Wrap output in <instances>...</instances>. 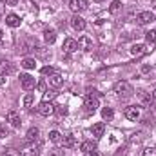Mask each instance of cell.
<instances>
[{"label": "cell", "instance_id": "cell-30", "mask_svg": "<svg viewBox=\"0 0 156 156\" xmlns=\"http://www.w3.org/2000/svg\"><path fill=\"white\" fill-rule=\"evenodd\" d=\"M55 113H56L58 116H66V115H67V107H66V105H55Z\"/></svg>", "mask_w": 156, "mask_h": 156}, {"label": "cell", "instance_id": "cell-18", "mask_svg": "<svg viewBox=\"0 0 156 156\" xmlns=\"http://www.w3.org/2000/svg\"><path fill=\"white\" fill-rule=\"evenodd\" d=\"M104 133H105V125H104L102 122H98V123L93 125V136H94V138H102Z\"/></svg>", "mask_w": 156, "mask_h": 156}, {"label": "cell", "instance_id": "cell-42", "mask_svg": "<svg viewBox=\"0 0 156 156\" xmlns=\"http://www.w3.org/2000/svg\"><path fill=\"white\" fill-rule=\"evenodd\" d=\"M85 156H98V153H96V151H93V153H85Z\"/></svg>", "mask_w": 156, "mask_h": 156}, {"label": "cell", "instance_id": "cell-20", "mask_svg": "<svg viewBox=\"0 0 156 156\" xmlns=\"http://www.w3.org/2000/svg\"><path fill=\"white\" fill-rule=\"evenodd\" d=\"M80 151L85 154V153H93V151H96V144H93V142H82V145H80Z\"/></svg>", "mask_w": 156, "mask_h": 156}, {"label": "cell", "instance_id": "cell-10", "mask_svg": "<svg viewBox=\"0 0 156 156\" xmlns=\"http://www.w3.org/2000/svg\"><path fill=\"white\" fill-rule=\"evenodd\" d=\"M35 47H37V42H33V40H22L20 44H18V51L20 53H29V51H35Z\"/></svg>", "mask_w": 156, "mask_h": 156}, {"label": "cell", "instance_id": "cell-9", "mask_svg": "<svg viewBox=\"0 0 156 156\" xmlns=\"http://www.w3.org/2000/svg\"><path fill=\"white\" fill-rule=\"evenodd\" d=\"M138 100H140L142 105L151 107V104L154 102V94H153V93H147V91H142V93L138 94Z\"/></svg>", "mask_w": 156, "mask_h": 156}, {"label": "cell", "instance_id": "cell-25", "mask_svg": "<svg viewBox=\"0 0 156 156\" xmlns=\"http://www.w3.org/2000/svg\"><path fill=\"white\" fill-rule=\"evenodd\" d=\"M122 7H123L122 2H120V0H115V2H111V5H109V13H111V15H116V13L122 11Z\"/></svg>", "mask_w": 156, "mask_h": 156}, {"label": "cell", "instance_id": "cell-36", "mask_svg": "<svg viewBox=\"0 0 156 156\" xmlns=\"http://www.w3.org/2000/svg\"><path fill=\"white\" fill-rule=\"evenodd\" d=\"M37 89H38L40 93H45V91H47V83H45L44 80H40L38 83H37Z\"/></svg>", "mask_w": 156, "mask_h": 156}, {"label": "cell", "instance_id": "cell-24", "mask_svg": "<svg viewBox=\"0 0 156 156\" xmlns=\"http://www.w3.org/2000/svg\"><path fill=\"white\" fill-rule=\"evenodd\" d=\"M20 156H40V149L38 147H27V149H24L22 153H20Z\"/></svg>", "mask_w": 156, "mask_h": 156}, {"label": "cell", "instance_id": "cell-26", "mask_svg": "<svg viewBox=\"0 0 156 156\" xmlns=\"http://www.w3.org/2000/svg\"><path fill=\"white\" fill-rule=\"evenodd\" d=\"M49 140L53 142V144H62V140H64V136L58 133V131H51L49 133Z\"/></svg>", "mask_w": 156, "mask_h": 156}, {"label": "cell", "instance_id": "cell-19", "mask_svg": "<svg viewBox=\"0 0 156 156\" xmlns=\"http://www.w3.org/2000/svg\"><path fill=\"white\" fill-rule=\"evenodd\" d=\"M44 40H45V44H55L56 42V31L55 29H45L44 31Z\"/></svg>", "mask_w": 156, "mask_h": 156}, {"label": "cell", "instance_id": "cell-41", "mask_svg": "<svg viewBox=\"0 0 156 156\" xmlns=\"http://www.w3.org/2000/svg\"><path fill=\"white\" fill-rule=\"evenodd\" d=\"M51 156H60V153H58V149H53V153H51Z\"/></svg>", "mask_w": 156, "mask_h": 156}, {"label": "cell", "instance_id": "cell-40", "mask_svg": "<svg viewBox=\"0 0 156 156\" xmlns=\"http://www.w3.org/2000/svg\"><path fill=\"white\" fill-rule=\"evenodd\" d=\"M0 85H5V78H4V75H0Z\"/></svg>", "mask_w": 156, "mask_h": 156}, {"label": "cell", "instance_id": "cell-38", "mask_svg": "<svg viewBox=\"0 0 156 156\" xmlns=\"http://www.w3.org/2000/svg\"><path fill=\"white\" fill-rule=\"evenodd\" d=\"M149 71H151V66H147V64H145V66H142V73H144V75H145V73H149Z\"/></svg>", "mask_w": 156, "mask_h": 156}, {"label": "cell", "instance_id": "cell-28", "mask_svg": "<svg viewBox=\"0 0 156 156\" xmlns=\"http://www.w3.org/2000/svg\"><path fill=\"white\" fill-rule=\"evenodd\" d=\"M33 102H35V94H33V93H27V94L24 96V100H22L24 107H31V105H33Z\"/></svg>", "mask_w": 156, "mask_h": 156}, {"label": "cell", "instance_id": "cell-48", "mask_svg": "<svg viewBox=\"0 0 156 156\" xmlns=\"http://www.w3.org/2000/svg\"><path fill=\"white\" fill-rule=\"evenodd\" d=\"M154 22H156V18H154Z\"/></svg>", "mask_w": 156, "mask_h": 156}, {"label": "cell", "instance_id": "cell-2", "mask_svg": "<svg viewBox=\"0 0 156 156\" xmlns=\"http://www.w3.org/2000/svg\"><path fill=\"white\" fill-rule=\"evenodd\" d=\"M37 113L42 115V116H51L55 113V105L51 102H40L38 107H37Z\"/></svg>", "mask_w": 156, "mask_h": 156}, {"label": "cell", "instance_id": "cell-1", "mask_svg": "<svg viewBox=\"0 0 156 156\" xmlns=\"http://www.w3.org/2000/svg\"><path fill=\"white\" fill-rule=\"evenodd\" d=\"M115 93L120 98H131L133 93H134V89H133V85L127 80H118L116 83H115Z\"/></svg>", "mask_w": 156, "mask_h": 156}, {"label": "cell", "instance_id": "cell-27", "mask_svg": "<svg viewBox=\"0 0 156 156\" xmlns=\"http://www.w3.org/2000/svg\"><path fill=\"white\" fill-rule=\"evenodd\" d=\"M145 40H147V44H149V45H154V44H156V29L147 31V33H145Z\"/></svg>", "mask_w": 156, "mask_h": 156}, {"label": "cell", "instance_id": "cell-45", "mask_svg": "<svg viewBox=\"0 0 156 156\" xmlns=\"http://www.w3.org/2000/svg\"><path fill=\"white\" fill-rule=\"evenodd\" d=\"M94 2H107V0H94Z\"/></svg>", "mask_w": 156, "mask_h": 156}, {"label": "cell", "instance_id": "cell-23", "mask_svg": "<svg viewBox=\"0 0 156 156\" xmlns=\"http://www.w3.org/2000/svg\"><path fill=\"white\" fill-rule=\"evenodd\" d=\"M20 66H22L24 69H27V71H31V69H35V67H37V60H35V58H24Z\"/></svg>", "mask_w": 156, "mask_h": 156}, {"label": "cell", "instance_id": "cell-35", "mask_svg": "<svg viewBox=\"0 0 156 156\" xmlns=\"http://www.w3.org/2000/svg\"><path fill=\"white\" fill-rule=\"evenodd\" d=\"M142 156H156V147H147V149H144V154Z\"/></svg>", "mask_w": 156, "mask_h": 156}, {"label": "cell", "instance_id": "cell-16", "mask_svg": "<svg viewBox=\"0 0 156 156\" xmlns=\"http://www.w3.org/2000/svg\"><path fill=\"white\" fill-rule=\"evenodd\" d=\"M15 71V67H13V64L9 62V60H0V75H11Z\"/></svg>", "mask_w": 156, "mask_h": 156}, {"label": "cell", "instance_id": "cell-13", "mask_svg": "<svg viewBox=\"0 0 156 156\" xmlns=\"http://www.w3.org/2000/svg\"><path fill=\"white\" fill-rule=\"evenodd\" d=\"M20 22H22V20H20V16H18V15H15V13L5 15V24H7L9 27H13V29H15V27H20Z\"/></svg>", "mask_w": 156, "mask_h": 156}, {"label": "cell", "instance_id": "cell-34", "mask_svg": "<svg viewBox=\"0 0 156 156\" xmlns=\"http://www.w3.org/2000/svg\"><path fill=\"white\" fill-rule=\"evenodd\" d=\"M4 156H20V153H18L15 147H9V149L4 151Z\"/></svg>", "mask_w": 156, "mask_h": 156}, {"label": "cell", "instance_id": "cell-5", "mask_svg": "<svg viewBox=\"0 0 156 156\" xmlns=\"http://www.w3.org/2000/svg\"><path fill=\"white\" fill-rule=\"evenodd\" d=\"M136 20H138V24H140V26H147V24L154 22V15H153L151 11H142V13H138Z\"/></svg>", "mask_w": 156, "mask_h": 156}, {"label": "cell", "instance_id": "cell-12", "mask_svg": "<svg viewBox=\"0 0 156 156\" xmlns=\"http://www.w3.org/2000/svg\"><path fill=\"white\" fill-rule=\"evenodd\" d=\"M71 26H73V29H76V31H83L85 29V20L80 16V15H73L71 16Z\"/></svg>", "mask_w": 156, "mask_h": 156}, {"label": "cell", "instance_id": "cell-33", "mask_svg": "<svg viewBox=\"0 0 156 156\" xmlns=\"http://www.w3.org/2000/svg\"><path fill=\"white\" fill-rule=\"evenodd\" d=\"M55 73H56V71H55V67H51V66H45V67H42V75H45V76H47V75L51 76V75H55Z\"/></svg>", "mask_w": 156, "mask_h": 156}, {"label": "cell", "instance_id": "cell-8", "mask_svg": "<svg viewBox=\"0 0 156 156\" xmlns=\"http://www.w3.org/2000/svg\"><path fill=\"white\" fill-rule=\"evenodd\" d=\"M69 7L75 13H82V11H85L89 7V4H87V0H71L69 2Z\"/></svg>", "mask_w": 156, "mask_h": 156}, {"label": "cell", "instance_id": "cell-39", "mask_svg": "<svg viewBox=\"0 0 156 156\" xmlns=\"http://www.w3.org/2000/svg\"><path fill=\"white\" fill-rule=\"evenodd\" d=\"M16 2H18V0H5L7 5H16Z\"/></svg>", "mask_w": 156, "mask_h": 156}, {"label": "cell", "instance_id": "cell-14", "mask_svg": "<svg viewBox=\"0 0 156 156\" xmlns=\"http://www.w3.org/2000/svg\"><path fill=\"white\" fill-rule=\"evenodd\" d=\"M62 49H64V53H75L78 49V42L73 38H66L64 40V45H62Z\"/></svg>", "mask_w": 156, "mask_h": 156}, {"label": "cell", "instance_id": "cell-6", "mask_svg": "<svg viewBox=\"0 0 156 156\" xmlns=\"http://www.w3.org/2000/svg\"><path fill=\"white\" fill-rule=\"evenodd\" d=\"M20 83H22V87L26 91H31V89L37 87V82H35V78L31 75H20Z\"/></svg>", "mask_w": 156, "mask_h": 156}, {"label": "cell", "instance_id": "cell-11", "mask_svg": "<svg viewBox=\"0 0 156 156\" xmlns=\"http://www.w3.org/2000/svg\"><path fill=\"white\" fill-rule=\"evenodd\" d=\"M5 122H9V125L11 127H20V115L16 113V111H9L7 115H5Z\"/></svg>", "mask_w": 156, "mask_h": 156}, {"label": "cell", "instance_id": "cell-21", "mask_svg": "<svg viewBox=\"0 0 156 156\" xmlns=\"http://www.w3.org/2000/svg\"><path fill=\"white\" fill-rule=\"evenodd\" d=\"M62 145H64L66 149H71V147H75V145H76V140H75V136H73V134H67V136H64V140H62Z\"/></svg>", "mask_w": 156, "mask_h": 156}, {"label": "cell", "instance_id": "cell-29", "mask_svg": "<svg viewBox=\"0 0 156 156\" xmlns=\"http://www.w3.org/2000/svg\"><path fill=\"white\" fill-rule=\"evenodd\" d=\"M113 116H115V111H113L111 107H104V109H102V118H104V120L109 122V120H113Z\"/></svg>", "mask_w": 156, "mask_h": 156}, {"label": "cell", "instance_id": "cell-37", "mask_svg": "<svg viewBox=\"0 0 156 156\" xmlns=\"http://www.w3.org/2000/svg\"><path fill=\"white\" fill-rule=\"evenodd\" d=\"M85 96H98V91H96V89H91V87H87V91H85Z\"/></svg>", "mask_w": 156, "mask_h": 156}, {"label": "cell", "instance_id": "cell-15", "mask_svg": "<svg viewBox=\"0 0 156 156\" xmlns=\"http://www.w3.org/2000/svg\"><path fill=\"white\" fill-rule=\"evenodd\" d=\"M78 49H82V51H91V49H93V40L89 38V37H80V40H78Z\"/></svg>", "mask_w": 156, "mask_h": 156}, {"label": "cell", "instance_id": "cell-32", "mask_svg": "<svg viewBox=\"0 0 156 156\" xmlns=\"http://www.w3.org/2000/svg\"><path fill=\"white\" fill-rule=\"evenodd\" d=\"M55 96H56V91H45V93H44V100H42V102H51Z\"/></svg>", "mask_w": 156, "mask_h": 156}, {"label": "cell", "instance_id": "cell-47", "mask_svg": "<svg viewBox=\"0 0 156 156\" xmlns=\"http://www.w3.org/2000/svg\"><path fill=\"white\" fill-rule=\"evenodd\" d=\"M0 47H2V44H0Z\"/></svg>", "mask_w": 156, "mask_h": 156}, {"label": "cell", "instance_id": "cell-17", "mask_svg": "<svg viewBox=\"0 0 156 156\" xmlns=\"http://www.w3.org/2000/svg\"><path fill=\"white\" fill-rule=\"evenodd\" d=\"M62 83H64V76H62L60 73H55V75L49 76V85H51V87L58 89V87H62Z\"/></svg>", "mask_w": 156, "mask_h": 156}, {"label": "cell", "instance_id": "cell-43", "mask_svg": "<svg viewBox=\"0 0 156 156\" xmlns=\"http://www.w3.org/2000/svg\"><path fill=\"white\" fill-rule=\"evenodd\" d=\"M4 5H5V4H4V2H0V15L4 13Z\"/></svg>", "mask_w": 156, "mask_h": 156}, {"label": "cell", "instance_id": "cell-22", "mask_svg": "<svg viewBox=\"0 0 156 156\" xmlns=\"http://www.w3.org/2000/svg\"><path fill=\"white\" fill-rule=\"evenodd\" d=\"M26 136H27V140H29V142H37V140H38V136H40V129H38V127H31V129L27 131V134H26Z\"/></svg>", "mask_w": 156, "mask_h": 156}, {"label": "cell", "instance_id": "cell-31", "mask_svg": "<svg viewBox=\"0 0 156 156\" xmlns=\"http://www.w3.org/2000/svg\"><path fill=\"white\" fill-rule=\"evenodd\" d=\"M9 133H11V131H9V127H7L5 123H0V138H7V136H9Z\"/></svg>", "mask_w": 156, "mask_h": 156}, {"label": "cell", "instance_id": "cell-44", "mask_svg": "<svg viewBox=\"0 0 156 156\" xmlns=\"http://www.w3.org/2000/svg\"><path fill=\"white\" fill-rule=\"evenodd\" d=\"M4 38V31H2V29H0V40Z\"/></svg>", "mask_w": 156, "mask_h": 156}, {"label": "cell", "instance_id": "cell-46", "mask_svg": "<svg viewBox=\"0 0 156 156\" xmlns=\"http://www.w3.org/2000/svg\"><path fill=\"white\" fill-rule=\"evenodd\" d=\"M153 7H156V0H154V2H153Z\"/></svg>", "mask_w": 156, "mask_h": 156}, {"label": "cell", "instance_id": "cell-4", "mask_svg": "<svg viewBox=\"0 0 156 156\" xmlns=\"http://www.w3.org/2000/svg\"><path fill=\"white\" fill-rule=\"evenodd\" d=\"M149 51H153L149 45H145V44H134L131 49H129V53L133 55V56H142V55H145V53H149Z\"/></svg>", "mask_w": 156, "mask_h": 156}, {"label": "cell", "instance_id": "cell-7", "mask_svg": "<svg viewBox=\"0 0 156 156\" xmlns=\"http://www.w3.org/2000/svg\"><path fill=\"white\" fill-rule=\"evenodd\" d=\"M123 116L127 118V120H131V122H136V120L140 118V109H138L136 105H129V107H125Z\"/></svg>", "mask_w": 156, "mask_h": 156}, {"label": "cell", "instance_id": "cell-3", "mask_svg": "<svg viewBox=\"0 0 156 156\" xmlns=\"http://www.w3.org/2000/svg\"><path fill=\"white\" fill-rule=\"evenodd\" d=\"M83 105H85V111H87V113H94V111L100 107L98 96H85V102H83Z\"/></svg>", "mask_w": 156, "mask_h": 156}]
</instances>
